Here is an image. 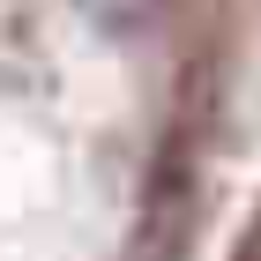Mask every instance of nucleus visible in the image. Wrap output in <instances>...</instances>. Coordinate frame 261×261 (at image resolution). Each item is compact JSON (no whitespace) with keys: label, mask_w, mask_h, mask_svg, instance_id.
<instances>
[{"label":"nucleus","mask_w":261,"mask_h":261,"mask_svg":"<svg viewBox=\"0 0 261 261\" xmlns=\"http://www.w3.org/2000/svg\"><path fill=\"white\" fill-rule=\"evenodd\" d=\"M142 8L149 0H75V15L97 22V30H127V22H142Z\"/></svg>","instance_id":"nucleus-1"}]
</instances>
